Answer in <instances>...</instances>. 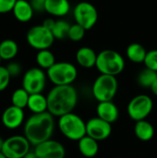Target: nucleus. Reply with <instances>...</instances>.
<instances>
[{
    "label": "nucleus",
    "instance_id": "obj_1",
    "mask_svg": "<svg viewBox=\"0 0 157 158\" xmlns=\"http://www.w3.org/2000/svg\"><path fill=\"white\" fill-rule=\"evenodd\" d=\"M46 98L47 111L58 118L71 113L78 104V93L72 85L54 86Z\"/></svg>",
    "mask_w": 157,
    "mask_h": 158
},
{
    "label": "nucleus",
    "instance_id": "obj_2",
    "mask_svg": "<svg viewBox=\"0 0 157 158\" xmlns=\"http://www.w3.org/2000/svg\"><path fill=\"white\" fill-rule=\"evenodd\" d=\"M55 130L54 116L48 111L33 114L24 124V136L31 145L36 146L51 139Z\"/></svg>",
    "mask_w": 157,
    "mask_h": 158
},
{
    "label": "nucleus",
    "instance_id": "obj_3",
    "mask_svg": "<svg viewBox=\"0 0 157 158\" xmlns=\"http://www.w3.org/2000/svg\"><path fill=\"white\" fill-rule=\"evenodd\" d=\"M96 69L101 74L117 77L125 69V60L117 51L105 49L97 55Z\"/></svg>",
    "mask_w": 157,
    "mask_h": 158
},
{
    "label": "nucleus",
    "instance_id": "obj_4",
    "mask_svg": "<svg viewBox=\"0 0 157 158\" xmlns=\"http://www.w3.org/2000/svg\"><path fill=\"white\" fill-rule=\"evenodd\" d=\"M58 128L61 133L68 140L80 141L86 133V122L73 112L66 114L59 118Z\"/></svg>",
    "mask_w": 157,
    "mask_h": 158
},
{
    "label": "nucleus",
    "instance_id": "obj_5",
    "mask_svg": "<svg viewBox=\"0 0 157 158\" xmlns=\"http://www.w3.org/2000/svg\"><path fill=\"white\" fill-rule=\"evenodd\" d=\"M49 81L55 85H72L78 77L77 68L69 62H56L46 70Z\"/></svg>",
    "mask_w": 157,
    "mask_h": 158
},
{
    "label": "nucleus",
    "instance_id": "obj_6",
    "mask_svg": "<svg viewBox=\"0 0 157 158\" xmlns=\"http://www.w3.org/2000/svg\"><path fill=\"white\" fill-rule=\"evenodd\" d=\"M118 89L117 77L100 74L93 84V95L99 102L112 101Z\"/></svg>",
    "mask_w": 157,
    "mask_h": 158
},
{
    "label": "nucleus",
    "instance_id": "obj_7",
    "mask_svg": "<svg viewBox=\"0 0 157 158\" xmlns=\"http://www.w3.org/2000/svg\"><path fill=\"white\" fill-rule=\"evenodd\" d=\"M26 40L31 47L40 51L49 49L55 42V37L52 31L43 25H36L27 31Z\"/></svg>",
    "mask_w": 157,
    "mask_h": 158
},
{
    "label": "nucleus",
    "instance_id": "obj_8",
    "mask_svg": "<svg viewBox=\"0 0 157 158\" xmlns=\"http://www.w3.org/2000/svg\"><path fill=\"white\" fill-rule=\"evenodd\" d=\"M154 102L147 94H139L133 97L127 107L130 118L134 121L145 119L152 112Z\"/></svg>",
    "mask_w": 157,
    "mask_h": 158
},
{
    "label": "nucleus",
    "instance_id": "obj_9",
    "mask_svg": "<svg viewBox=\"0 0 157 158\" xmlns=\"http://www.w3.org/2000/svg\"><path fill=\"white\" fill-rule=\"evenodd\" d=\"M76 23L82 26L86 31L91 30L98 20V11L96 7L87 1L80 2L73 11Z\"/></svg>",
    "mask_w": 157,
    "mask_h": 158
},
{
    "label": "nucleus",
    "instance_id": "obj_10",
    "mask_svg": "<svg viewBox=\"0 0 157 158\" xmlns=\"http://www.w3.org/2000/svg\"><path fill=\"white\" fill-rule=\"evenodd\" d=\"M47 75L41 68L28 69L22 78V88L30 94H42L46 85Z\"/></svg>",
    "mask_w": 157,
    "mask_h": 158
},
{
    "label": "nucleus",
    "instance_id": "obj_11",
    "mask_svg": "<svg viewBox=\"0 0 157 158\" xmlns=\"http://www.w3.org/2000/svg\"><path fill=\"white\" fill-rule=\"evenodd\" d=\"M31 143L23 135H14L4 141L2 153L6 158H23L30 152Z\"/></svg>",
    "mask_w": 157,
    "mask_h": 158
},
{
    "label": "nucleus",
    "instance_id": "obj_12",
    "mask_svg": "<svg viewBox=\"0 0 157 158\" xmlns=\"http://www.w3.org/2000/svg\"><path fill=\"white\" fill-rule=\"evenodd\" d=\"M86 133L96 141H104L112 133V124L101 119L100 118H93L86 122Z\"/></svg>",
    "mask_w": 157,
    "mask_h": 158
},
{
    "label": "nucleus",
    "instance_id": "obj_13",
    "mask_svg": "<svg viewBox=\"0 0 157 158\" xmlns=\"http://www.w3.org/2000/svg\"><path fill=\"white\" fill-rule=\"evenodd\" d=\"M34 152L38 158H65L66 156L64 145L51 139L34 146Z\"/></svg>",
    "mask_w": 157,
    "mask_h": 158
},
{
    "label": "nucleus",
    "instance_id": "obj_14",
    "mask_svg": "<svg viewBox=\"0 0 157 158\" xmlns=\"http://www.w3.org/2000/svg\"><path fill=\"white\" fill-rule=\"evenodd\" d=\"M2 124L9 130H15L21 126L24 121L23 109L11 106L6 107L1 116Z\"/></svg>",
    "mask_w": 157,
    "mask_h": 158
},
{
    "label": "nucleus",
    "instance_id": "obj_15",
    "mask_svg": "<svg viewBox=\"0 0 157 158\" xmlns=\"http://www.w3.org/2000/svg\"><path fill=\"white\" fill-rule=\"evenodd\" d=\"M96 113L98 118L110 124L115 123L119 117V110L113 101L99 102L96 107Z\"/></svg>",
    "mask_w": 157,
    "mask_h": 158
},
{
    "label": "nucleus",
    "instance_id": "obj_16",
    "mask_svg": "<svg viewBox=\"0 0 157 158\" xmlns=\"http://www.w3.org/2000/svg\"><path fill=\"white\" fill-rule=\"evenodd\" d=\"M12 12L15 19L22 23L30 21L34 14V10L31 3L27 0H17Z\"/></svg>",
    "mask_w": 157,
    "mask_h": 158
},
{
    "label": "nucleus",
    "instance_id": "obj_17",
    "mask_svg": "<svg viewBox=\"0 0 157 158\" xmlns=\"http://www.w3.org/2000/svg\"><path fill=\"white\" fill-rule=\"evenodd\" d=\"M97 55L98 54H96L91 47L82 46L76 53V60L81 67L84 69H91L96 65Z\"/></svg>",
    "mask_w": 157,
    "mask_h": 158
},
{
    "label": "nucleus",
    "instance_id": "obj_18",
    "mask_svg": "<svg viewBox=\"0 0 157 158\" xmlns=\"http://www.w3.org/2000/svg\"><path fill=\"white\" fill-rule=\"evenodd\" d=\"M70 10L68 0H45V12L54 17H65Z\"/></svg>",
    "mask_w": 157,
    "mask_h": 158
},
{
    "label": "nucleus",
    "instance_id": "obj_19",
    "mask_svg": "<svg viewBox=\"0 0 157 158\" xmlns=\"http://www.w3.org/2000/svg\"><path fill=\"white\" fill-rule=\"evenodd\" d=\"M78 148L80 153L87 158L94 157L99 151L98 141L86 135L79 141Z\"/></svg>",
    "mask_w": 157,
    "mask_h": 158
},
{
    "label": "nucleus",
    "instance_id": "obj_20",
    "mask_svg": "<svg viewBox=\"0 0 157 158\" xmlns=\"http://www.w3.org/2000/svg\"><path fill=\"white\" fill-rule=\"evenodd\" d=\"M134 133L139 140L143 142H148L155 136V128L146 119L140 120L135 123Z\"/></svg>",
    "mask_w": 157,
    "mask_h": 158
},
{
    "label": "nucleus",
    "instance_id": "obj_21",
    "mask_svg": "<svg viewBox=\"0 0 157 158\" xmlns=\"http://www.w3.org/2000/svg\"><path fill=\"white\" fill-rule=\"evenodd\" d=\"M27 107L33 114H41L47 111V98L43 94H30Z\"/></svg>",
    "mask_w": 157,
    "mask_h": 158
},
{
    "label": "nucleus",
    "instance_id": "obj_22",
    "mask_svg": "<svg viewBox=\"0 0 157 158\" xmlns=\"http://www.w3.org/2000/svg\"><path fill=\"white\" fill-rule=\"evenodd\" d=\"M126 55L129 60H130L133 63L140 64L144 62V59L147 55V51L144 48V46H143L141 44L133 43L127 47Z\"/></svg>",
    "mask_w": 157,
    "mask_h": 158
},
{
    "label": "nucleus",
    "instance_id": "obj_23",
    "mask_svg": "<svg viewBox=\"0 0 157 158\" xmlns=\"http://www.w3.org/2000/svg\"><path fill=\"white\" fill-rule=\"evenodd\" d=\"M18 53L19 45L14 40L6 39L0 43V57L2 60H12Z\"/></svg>",
    "mask_w": 157,
    "mask_h": 158
},
{
    "label": "nucleus",
    "instance_id": "obj_24",
    "mask_svg": "<svg viewBox=\"0 0 157 158\" xmlns=\"http://www.w3.org/2000/svg\"><path fill=\"white\" fill-rule=\"evenodd\" d=\"M36 62L39 68L47 70L56 63V57L49 49L40 50L36 55Z\"/></svg>",
    "mask_w": 157,
    "mask_h": 158
},
{
    "label": "nucleus",
    "instance_id": "obj_25",
    "mask_svg": "<svg viewBox=\"0 0 157 158\" xmlns=\"http://www.w3.org/2000/svg\"><path fill=\"white\" fill-rule=\"evenodd\" d=\"M156 80V71H154V70L149 69L147 68L143 69L137 77V81H138L139 85L143 87V88H151V86L154 84V82Z\"/></svg>",
    "mask_w": 157,
    "mask_h": 158
},
{
    "label": "nucleus",
    "instance_id": "obj_26",
    "mask_svg": "<svg viewBox=\"0 0 157 158\" xmlns=\"http://www.w3.org/2000/svg\"><path fill=\"white\" fill-rule=\"evenodd\" d=\"M29 97H30V94L26 90H24L23 88H19L15 90L12 94L11 96L12 106L24 109L28 106Z\"/></svg>",
    "mask_w": 157,
    "mask_h": 158
},
{
    "label": "nucleus",
    "instance_id": "obj_27",
    "mask_svg": "<svg viewBox=\"0 0 157 158\" xmlns=\"http://www.w3.org/2000/svg\"><path fill=\"white\" fill-rule=\"evenodd\" d=\"M70 26L71 25L65 19L56 20V24L52 30V33H53L55 39L63 40V39L67 38Z\"/></svg>",
    "mask_w": 157,
    "mask_h": 158
},
{
    "label": "nucleus",
    "instance_id": "obj_28",
    "mask_svg": "<svg viewBox=\"0 0 157 158\" xmlns=\"http://www.w3.org/2000/svg\"><path fill=\"white\" fill-rule=\"evenodd\" d=\"M85 31H86V30L80 24H78V23L72 24L69 28L68 38L73 42H79L83 39V37L85 35Z\"/></svg>",
    "mask_w": 157,
    "mask_h": 158
},
{
    "label": "nucleus",
    "instance_id": "obj_29",
    "mask_svg": "<svg viewBox=\"0 0 157 158\" xmlns=\"http://www.w3.org/2000/svg\"><path fill=\"white\" fill-rule=\"evenodd\" d=\"M143 63L145 65V68L157 72V49H154L147 52Z\"/></svg>",
    "mask_w": 157,
    "mask_h": 158
},
{
    "label": "nucleus",
    "instance_id": "obj_30",
    "mask_svg": "<svg viewBox=\"0 0 157 158\" xmlns=\"http://www.w3.org/2000/svg\"><path fill=\"white\" fill-rule=\"evenodd\" d=\"M11 80V76L9 75L6 67H3L0 65V92H3L7 88Z\"/></svg>",
    "mask_w": 157,
    "mask_h": 158
},
{
    "label": "nucleus",
    "instance_id": "obj_31",
    "mask_svg": "<svg viewBox=\"0 0 157 158\" xmlns=\"http://www.w3.org/2000/svg\"><path fill=\"white\" fill-rule=\"evenodd\" d=\"M17 0H0V14H6L13 10Z\"/></svg>",
    "mask_w": 157,
    "mask_h": 158
},
{
    "label": "nucleus",
    "instance_id": "obj_32",
    "mask_svg": "<svg viewBox=\"0 0 157 158\" xmlns=\"http://www.w3.org/2000/svg\"><path fill=\"white\" fill-rule=\"evenodd\" d=\"M6 69L11 78H16L21 72V66L17 62H11L6 66Z\"/></svg>",
    "mask_w": 157,
    "mask_h": 158
},
{
    "label": "nucleus",
    "instance_id": "obj_33",
    "mask_svg": "<svg viewBox=\"0 0 157 158\" xmlns=\"http://www.w3.org/2000/svg\"><path fill=\"white\" fill-rule=\"evenodd\" d=\"M34 12L45 11V0H31L30 1Z\"/></svg>",
    "mask_w": 157,
    "mask_h": 158
},
{
    "label": "nucleus",
    "instance_id": "obj_34",
    "mask_svg": "<svg viewBox=\"0 0 157 158\" xmlns=\"http://www.w3.org/2000/svg\"><path fill=\"white\" fill-rule=\"evenodd\" d=\"M55 24H56V20L55 19H50V18H48V19H45L44 20H43V26H44L46 29H48V30H50V31H52L53 30V28H54V26H55Z\"/></svg>",
    "mask_w": 157,
    "mask_h": 158
},
{
    "label": "nucleus",
    "instance_id": "obj_35",
    "mask_svg": "<svg viewBox=\"0 0 157 158\" xmlns=\"http://www.w3.org/2000/svg\"><path fill=\"white\" fill-rule=\"evenodd\" d=\"M23 158H38L37 156V155L35 154V152L34 151H30L29 153H27L26 155H25V156Z\"/></svg>",
    "mask_w": 157,
    "mask_h": 158
},
{
    "label": "nucleus",
    "instance_id": "obj_36",
    "mask_svg": "<svg viewBox=\"0 0 157 158\" xmlns=\"http://www.w3.org/2000/svg\"><path fill=\"white\" fill-rule=\"evenodd\" d=\"M150 89H151L152 93H153L155 95H156L157 96V80L155 81V82H154V84L151 86V88H150Z\"/></svg>",
    "mask_w": 157,
    "mask_h": 158
},
{
    "label": "nucleus",
    "instance_id": "obj_37",
    "mask_svg": "<svg viewBox=\"0 0 157 158\" xmlns=\"http://www.w3.org/2000/svg\"><path fill=\"white\" fill-rule=\"evenodd\" d=\"M3 145H4V140L0 137V152H2V148H3Z\"/></svg>",
    "mask_w": 157,
    "mask_h": 158
},
{
    "label": "nucleus",
    "instance_id": "obj_38",
    "mask_svg": "<svg viewBox=\"0 0 157 158\" xmlns=\"http://www.w3.org/2000/svg\"><path fill=\"white\" fill-rule=\"evenodd\" d=\"M0 158H6V156H5L2 152H0Z\"/></svg>",
    "mask_w": 157,
    "mask_h": 158
},
{
    "label": "nucleus",
    "instance_id": "obj_39",
    "mask_svg": "<svg viewBox=\"0 0 157 158\" xmlns=\"http://www.w3.org/2000/svg\"><path fill=\"white\" fill-rule=\"evenodd\" d=\"M1 60H2V59H1V57H0V63H1Z\"/></svg>",
    "mask_w": 157,
    "mask_h": 158
}]
</instances>
